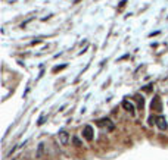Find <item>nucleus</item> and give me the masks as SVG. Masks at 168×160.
Returning <instances> with one entry per match:
<instances>
[{"mask_svg":"<svg viewBox=\"0 0 168 160\" xmlns=\"http://www.w3.org/2000/svg\"><path fill=\"white\" fill-rule=\"evenodd\" d=\"M97 125L100 128H106V131H114V128H115V125L111 122V119H100V120H97Z\"/></svg>","mask_w":168,"mask_h":160,"instance_id":"1","label":"nucleus"},{"mask_svg":"<svg viewBox=\"0 0 168 160\" xmlns=\"http://www.w3.org/2000/svg\"><path fill=\"white\" fill-rule=\"evenodd\" d=\"M58 138H59V143L62 145H67L69 143V134H68L65 129H62V131L58 132Z\"/></svg>","mask_w":168,"mask_h":160,"instance_id":"2","label":"nucleus"},{"mask_svg":"<svg viewBox=\"0 0 168 160\" xmlns=\"http://www.w3.org/2000/svg\"><path fill=\"white\" fill-rule=\"evenodd\" d=\"M156 126L161 129V131H167V128H168L167 119H165L164 116H158V118H156Z\"/></svg>","mask_w":168,"mask_h":160,"instance_id":"3","label":"nucleus"},{"mask_svg":"<svg viewBox=\"0 0 168 160\" xmlns=\"http://www.w3.org/2000/svg\"><path fill=\"white\" fill-rule=\"evenodd\" d=\"M152 110H156V112L162 110V103H161L159 96H155V98L152 100Z\"/></svg>","mask_w":168,"mask_h":160,"instance_id":"4","label":"nucleus"},{"mask_svg":"<svg viewBox=\"0 0 168 160\" xmlns=\"http://www.w3.org/2000/svg\"><path fill=\"white\" fill-rule=\"evenodd\" d=\"M83 135L87 141H91V140H93V128H91L90 125H87V126L83 129Z\"/></svg>","mask_w":168,"mask_h":160,"instance_id":"5","label":"nucleus"},{"mask_svg":"<svg viewBox=\"0 0 168 160\" xmlns=\"http://www.w3.org/2000/svg\"><path fill=\"white\" fill-rule=\"evenodd\" d=\"M122 107H124V109H125L127 112L134 113V106H133V104H131L130 101H127V100H125V101H122Z\"/></svg>","mask_w":168,"mask_h":160,"instance_id":"6","label":"nucleus"},{"mask_svg":"<svg viewBox=\"0 0 168 160\" xmlns=\"http://www.w3.org/2000/svg\"><path fill=\"white\" fill-rule=\"evenodd\" d=\"M43 151H44V144H43V143H40V144H38V147H37V153H35V157H37V159L43 157Z\"/></svg>","mask_w":168,"mask_h":160,"instance_id":"7","label":"nucleus"},{"mask_svg":"<svg viewBox=\"0 0 168 160\" xmlns=\"http://www.w3.org/2000/svg\"><path fill=\"white\" fill-rule=\"evenodd\" d=\"M136 98H137V101H139V106H140V107H143V104H145V101H143V98H140V97H139V96L136 97Z\"/></svg>","mask_w":168,"mask_h":160,"instance_id":"8","label":"nucleus"},{"mask_svg":"<svg viewBox=\"0 0 168 160\" xmlns=\"http://www.w3.org/2000/svg\"><path fill=\"white\" fill-rule=\"evenodd\" d=\"M43 123H44V116H41V118H40V122H38V125H43Z\"/></svg>","mask_w":168,"mask_h":160,"instance_id":"9","label":"nucleus"},{"mask_svg":"<svg viewBox=\"0 0 168 160\" xmlns=\"http://www.w3.org/2000/svg\"><path fill=\"white\" fill-rule=\"evenodd\" d=\"M74 143H75V145H80V141H78L77 138H74Z\"/></svg>","mask_w":168,"mask_h":160,"instance_id":"10","label":"nucleus"}]
</instances>
